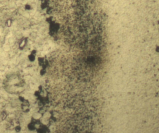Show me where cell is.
<instances>
[{"instance_id": "1", "label": "cell", "mask_w": 159, "mask_h": 133, "mask_svg": "<svg viewBox=\"0 0 159 133\" xmlns=\"http://www.w3.org/2000/svg\"><path fill=\"white\" fill-rule=\"evenodd\" d=\"M156 51L157 53H159V46H157L156 48Z\"/></svg>"}]
</instances>
